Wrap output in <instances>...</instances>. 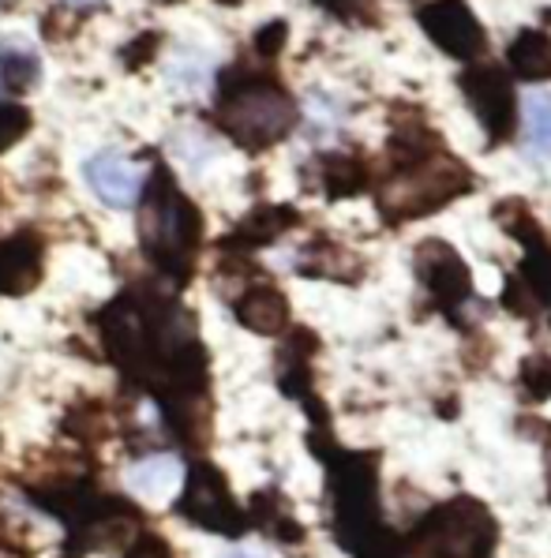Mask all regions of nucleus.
Listing matches in <instances>:
<instances>
[{"instance_id": "f257e3e1", "label": "nucleus", "mask_w": 551, "mask_h": 558, "mask_svg": "<svg viewBox=\"0 0 551 558\" xmlns=\"http://www.w3.org/2000/svg\"><path fill=\"white\" fill-rule=\"evenodd\" d=\"M203 240V218L188 195H180L166 169H154L143 187L140 206V244L154 266L184 278L192 270L195 247Z\"/></svg>"}, {"instance_id": "f03ea898", "label": "nucleus", "mask_w": 551, "mask_h": 558, "mask_svg": "<svg viewBox=\"0 0 551 558\" xmlns=\"http://www.w3.org/2000/svg\"><path fill=\"white\" fill-rule=\"evenodd\" d=\"M218 124L232 143L244 150H266L286 140L297 124V106L278 83L266 80H237L221 87Z\"/></svg>"}, {"instance_id": "7ed1b4c3", "label": "nucleus", "mask_w": 551, "mask_h": 558, "mask_svg": "<svg viewBox=\"0 0 551 558\" xmlns=\"http://www.w3.org/2000/svg\"><path fill=\"white\" fill-rule=\"evenodd\" d=\"M465 192H469V169L446 154H432L417 166H406L398 177H391L379 187V210L386 221H412Z\"/></svg>"}, {"instance_id": "20e7f679", "label": "nucleus", "mask_w": 551, "mask_h": 558, "mask_svg": "<svg viewBox=\"0 0 551 558\" xmlns=\"http://www.w3.org/2000/svg\"><path fill=\"white\" fill-rule=\"evenodd\" d=\"M177 513L206 532H218V536H240L248 529V513L229 495L226 476L206 461L188 472L184 492L177 499Z\"/></svg>"}, {"instance_id": "39448f33", "label": "nucleus", "mask_w": 551, "mask_h": 558, "mask_svg": "<svg viewBox=\"0 0 551 558\" xmlns=\"http://www.w3.org/2000/svg\"><path fill=\"white\" fill-rule=\"evenodd\" d=\"M435 539L443 544L446 558H492L495 547V525L484 513V506L472 499H458L428 521Z\"/></svg>"}, {"instance_id": "423d86ee", "label": "nucleus", "mask_w": 551, "mask_h": 558, "mask_svg": "<svg viewBox=\"0 0 551 558\" xmlns=\"http://www.w3.org/2000/svg\"><path fill=\"white\" fill-rule=\"evenodd\" d=\"M462 90L469 98L472 113L480 117L484 124L488 140L492 143H503L514 135V117H518V101H514V87L499 68L492 64H480V68H469L462 75Z\"/></svg>"}, {"instance_id": "0eeeda50", "label": "nucleus", "mask_w": 551, "mask_h": 558, "mask_svg": "<svg viewBox=\"0 0 551 558\" xmlns=\"http://www.w3.org/2000/svg\"><path fill=\"white\" fill-rule=\"evenodd\" d=\"M420 27L443 53L458 60H477L488 46L484 31H480L477 15L469 12L465 0H432V4H424L420 8Z\"/></svg>"}, {"instance_id": "6e6552de", "label": "nucleus", "mask_w": 551, "mask_h": 558, "mask_svg": "<svg viewBox=\"0 0 551 558\" xmlns=\"http://www.w3.org/2000/svg\"><path fill=\"white\" fill-rule=\"evenodd\" d=\"M417 274L428 286V293L443 307L462 304V300H469L472 293L469 266H465L462 255L454 252L451 244H443V240H424V244L417 247Z\"/></svg>"}, {"instance_id": "1a4fd4ad", "label": "nucleus", "mask_w": 551, "mask_h": 558, "mask_svg": "<svg viewBox=\"0 0 551 558\" xmlns=\"http://www.w3.org/2000/svg\"><path fill=\"white\" fill-rule=\"evenodd\" d=\"M83 177H87V187L98 195L106 206L113 210H128L135 199L143 195V169L135 161H128L124 154L117 150H101L83 166Z\"/></svg>"}, {"instance_id": "9d476101", "label": "nucleus", "mask_w": 551, "mask_h": 558, "mask_svg": "<svg viewBox=\"0 0 551 558\" xmlns=\"http://www.w3.org/2000/svg\"><path fill=\"white\" fill-rule=\"evenodd\" d=\"M41 281V240L15 233L0 240V296H23Z\"/></svg>"}, {"instance_id": "9b49d317", "label": "nucleus", "mask_w": 551, "mask_h": 558, "mask_svg": "<svg viewBox=\"0 0 551 558\" xmlns=\"http://www.w3.org/2000/svg\"><path fill=\"white\" fill-rule=\"evenodd\" d=\"M232 307H237L240 326H248L252 333H263V338H278V333H286V326H289V304L274 286L244 289Z\"/></svg>"}, {"instance_id": "f8f14e48", "label": "nucleus", "mask_w": 551, "mask_h": 558, "mask_svg": "<svg viewBox=\"0 0 551 558\" xmlns=\"http://www.w3.org/2000/svg\"><path fill=\"white\" fill-rule=\"evenodd\" d=\"M292 226H297V210H289V206H260V210H252L244 221H240L237 233H232L226 244L229 247H263V244H271V240H278Z\"/></svg>"}, {"instance_id": "ddd939ff", "label": "nucleus", "mask_w": 551, "mask_h": 558, "mask_svg": "<svg viewBox=\"0 0 551 558\" xmlns=\"http://www.w3.org/2000/svg\"><path fill=\"white\" fill-rule=\"evenodd\" d=\"M511 68L522 80H551V38L540 31H522L511 41Z\"/></svg>"}, {"instance_id": "4468645a", "label": "nucleus", "mask_w": 551, "mask_h": 558, "mask_svg": "<svg viewBox=\"0 0 551 558\" xmlns=\"http://www.w3.org/2000/svg\"><path fill=\"white\" fill-rule=\"evenodd\" d=\"M41 80V60L27 46H0V90L23 94Z\"/></svg>"}, {"instance_id": "2eb2a0df", "label": "nucleus", "mask_w": 551, "mask_h": 558, "mask_svg": "<svg viewBox=\"0 0 551 558\" xmlns=\"http://www.w3.org/2000/svg\"><path fill=\"white\" fill-rule=\"evenodd\" d=\"M64 435H72V439L80 442H101L113 435V424H109V409L101 405V401H75L72 409L64 412Z\"/></svg>"}, {"instance_id": "dca6fc26", "label": "nucleus", "mask_w": 551, "mask_h": 558, "mask_svg": "<svg viewBox=\"0 0 551 558\" xmlns=\"http://www.w3.org/2000/svg\"><path fill=\"white\" fill-rule=\"evenodd\" d=\"M323 184H326V195L346 199V195L364 192L368 169L360 166L357 158H349V154H331V158H323Z\"/></svg>"}, {"instance_id": "f3484780", "label": "nucleus", "mask_w": 551, "mask_h": 558, "mask_svg": "<svg viewBox=\"0 0 551 558\" xmlns=\"http://www.w3.org/2000/svg\"><path fill=\"white\" fill-rule=\"evenodd\" d=\"M525 143L537 158H551V94L544 90L525 98Z\"/></svg>"}, {"instance_id": "a211bd4d", "label": "nucleus", "mask_w": 551, "mask_h": 558, "mask_svg": "<svg viewBox=\"0 0 551 558\" xmlns=\"http://www.w3.org/2000/svg\"><path fill=\"white\" fill-rule=\"evenodd\" d=\"M252 510H255V521H260V525H263L266 532H274L278 539H300V536H304L297 521H292L289 506L282 502V495H274V492L255 495Z\"/></svg>"}, {"instance_id": "6ab92c4d", "label": "nucleus", "mask_w": 551, "mask_h": 558, "mask_svg": "<svg viewBox=\"0 0 551 558\" xmlns=\"http://www.w3.org/2000/svg\"><path fill=\"white\" fill-rule=\"evenodd\" d=\"M342 266H349L352 274H360V263L352 259V255L342 252V247H334V244H315L312 252H304V259H300V270L312 274V278H349Z\"/></svg>"}, {"instance_id": "aec40b11", "label": "nucleus", "mask_w": 551, "mask_h": 558, "mask_svg": "<svg viewBox=\"0 0 551 558\" xmlns=\"http://www.w3.org/2000/svg\"><path fill=\"white\" fill-rule=\"evenodd\" d=\"M173 476H177V461L169 458V453H146L140 465L132 469V476H128V480H132L140 492L158 495V492H166V487L173 484Z\"/></svg>"}, {"instance_id": "412c9836", "label": "nucleus", "mask_w": 551, "mask_h": 558, "mask_svg": "<svg viewBox=\"0 0 551 558\" xmlns=\"http://www.w3.org/2000/svg\"><path fill=\"white\" fill-rule=\"evenodd\" d=\"M518 278L532 289V296H537L540 304H551V247L544 244L529 247V259L522 263Z\"/></svg>"}, {"instance_id": "4be33fe9", "label": "nucleus", "mask_w": 551, "mask_h": 558, "mask_svg": "<svg viewBox=\"0 0 551 558\" xmlns=\"http://www.w3.org/2000/svg\"><path fill=\"white\" fill-rule=\"evenodd\" d=\"M31 132V113L23 106H8L0 101V154L23 140Z\"/></svg>"}, {"instance_id": "5701e85b", "label": "nucleus", "mask_w": 551, "mask_h": 558, "mask_svg": "<svg viewBox=\"0 0 551 558\" xmlns=\"http://www.w3.org/2000/svg\"><path fill=\"white\" fill-rule=\"evenodd\" d=\"M522 390L532 401L548 398L551 393V360H525L522 364Z\"/></svg>"}, {"instance_id": "b1692460", "label": "nucleus", "mask_w": 551, "mask_h": 558, "mask_svg": "<svg viewBox=\"0 0 551 558\" xmlns=\"http://www.w3.org/2000/svg\"><path fill=\"white\" fill-rule=\"evenodd\" d=\"M128 558H173V551H169V544L161 536H151V532H140L132 544V555Z\"/></svg>"}, {"instance_id": "393cba45", "label": "nucleus", "mask_w": 551, "mask_h": 558, "mask_svg": "<svg viewBox=\"0 0 551 558\" xmlns=\"http://www.w3.org/2000/svg\"><path fill=\"white\" fill-rule=\"evenodd\" d=\"M282 46H286V23H271V27H263L260 38H255V49H260L263 57H274Z\"/></svg>"}, {"instance_id": "a878e982", "label": "nucleus", "mask_w": 551, "mask_h": 558, "mask_svg": "<svg viewBox=\"0 0 551 558\" xmlns=\"http://www.w3.org/2000/svg\"><path fill=\"white\" fill-rule=\"evenodd\" d=\"M184 72H188V68H184V64H180V60H177V68H169V80H173V83H184ZM203 72H206V64L192 68V75H188V83H192V87H195V83L203 80Z\"/></svg>"}, {"instance_id": "bb28decb", "label": "nucleus", "mask_w": 551, "mask_h": 558, "mask_svg": "<svg viewBox=\"0 0 551 558\" xmlns=\"http://www.w3.org/2000/svg\"><path fill=\"white\" fill-rule=\"evenodd\" d=\"M544 472H548V499H551V427L544 432Z\"/></svg>"}, {"instance_id": "cd10ccee", "label": "nucleus", "mask_w": 551, "mask_h": 558, "mask_svg": "<svg viewBox=\"0 0 551 558\" xmlns=\"http://www.w3.org/2000/svg\"><path fill=\"white\" fill-rule=\"evenodd\" d=\"M72 4H98V0H72Z\"/></svg>"}, {"instance_id": "c85d7f7f", "label": "nucleus", "mask_w": 551, "mask_h": 558, "mask_svg": "<svg viewBox=\"0 0 551 558\" xmlns=\"http://www.w3.org/2000/svg\"><path fill=\"white\" fill-rule=\"evenodd\" d=\"M229 558H255V555H244V551H237V555H229Z\"/></svg>"}, {"instance_id": "c756f323", "label": "nucleus", "mask_w": 551, "mask_h": 558, "mask_svg": "<svg viewBox=\"0 0 551 558\" xmlns=\"http://www.w3.org/2000/svg\"><path fill=\"white\" fill-rule=\"evenodd\" d=\"M218 4H240V0H218Z\"/></svg>"}, {"instance_id": "7c9ffc66", "label": "nucleus", "mask_w": 551, "mask_h": 558, "mask_svg": "<svg viewBox=\"0 0 551 558\" xmlns=\"http://www.w3.org/2000/svg\"><path fill=\"white\" fill-rule=\"evenodd\" d=\"M326 4H338V0H326Z\"/></svg>"}]
</instances>
